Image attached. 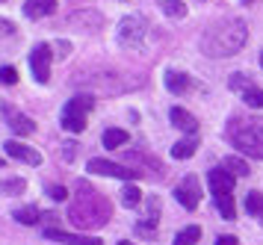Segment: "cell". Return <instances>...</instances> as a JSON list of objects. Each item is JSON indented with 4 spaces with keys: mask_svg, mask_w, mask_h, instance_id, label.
Segmentation results:
<instances>
[{
    "mask_svg": "<svg viewBox=\"0 0 263 245\" xmlns=\"http://www.w3.org/2000/svg\"><path fill=\"white\" fill-rule=\"evenodd\" d=\"M249 42V27L242 18H222L207 27L201 35V53L210 59H228L239 53L242 45Z\"/></svg>",
    "mask_w": 263,
    "mask_h": 245,
    "instance_id": "6da1fadb",
    "label": "cell"
},
{
    "mask_svg": "<svg viewBox=\"0 0 263 245\" xmlns=\"http://www.w3.org/2000/svg\"><path fill=\"white\" fill-rule=\"evenodd\" d=\"M109 216H112V207H109V201L95 192V189L89 186L86 180L77 183V198L74 204L68 207V219H71L77 228H104L109 222Z\"/></svg>",
    "mask_w": 263,
    "mask_h": 245,
    "instance_id": "7a4b0ae2",
    "label": "cell"
},
{
    "mask_svg": "<svg viewBox=\"0 0 263 245\" xmlns=\"http://www.w3.org/2000/svg\"><path fill=\"white\" fill-rule=\"evenodd\" d=\"M228 142L251 160H263V121L234 118L228 124Z\"/></svg>",
    "mask_w": 263,
    "mask_h": 245,
    "instance_id": "3957f363",
    "label": "cell"
},
{
    "mask_svg": "<svg viewBox=\"0 0 263 245\" xmlns=\"http://www.w3.org/2000/svg\"><path fill=\"white\" fill-rule=\"evenodd\" d=\"M92 106H95V98H92V95H74L71 101L65 104V109H62V130H68V133H83L86 116L92 112Z\"/></svg>",
    "mask_w": 263,
    "mask_h": 245,
    "instance_id": "277c9868",
    "label": "cell"
},
{
    "mask_svg": "<svg viewBox=\"0 0 263 245\" xmlns=\"http://www.w3.org/2000/svg\"><path fill=\"white\" fill-rule=\"evenodd\" d=\"M86 172H89V175H104V177H121V180H133V177H142L139 172H133V168H127V165L112 163V160H98V157L86 163Z\"/></svg>",
    "mask_w": 263,
    "mask_h": 245,
    "instance_id": "5b68a950",
    "label": "cell"
},
{
    "mask_svg": "<svg viewBox=\"0 0 263 245\" xmlns=\"http://www.w3.org/2000/svg\"><path fill=\"white\" fill-rule=\"evenodd\" d=\"M119 42L124 47H139L145 42V21L136 15H127L119 21Z\"/></svg>",
    "mask_w": 263,
    "mask_h": 245,
    "instance_id": "8992f818",
    "label": "cell"
},
{
    "mask_svg": "<svg viewBox=\"0 0 263 245\" xmlns=\"http://www.w3.org/2000/svg\"><path fill=\"white\" fill-rule=\"evenodd\" d=\"M175 198H178V204L183 207V210H195L198 201H201V183H198L192 175H186L178 186H175Z\"/></svg>",
    "mask_w": 263,
    "mask_h": 245,
    "instance_id": "52a82bcc",
    "label": "cell"
},
{
    "mask_svg": "<svg viewBox=\"0 0 263 245\" xmlns=\"http://www.w3.org/2000/svg\"><path fill=\"white\" fill-rule=\"evenodd\" d=\"M30 71L36 83H50V45H36L33 53H30Z\"/></svg>",
    "mask_w": 263,
    "mask_h": 245,
    "instance_id": "ba28073f",
    "label": "cell"
},
{
    "mask_svg": "<svg viewBox=\"0 0 263 245\" xmlns=\"http://www.w3.org/2000/svg\"><path fill=\"white\" fill-rule=\"evenodd\" d=\"M3 151L9 154L12 160H18V163H27V165H39V163H42V154H39L36 148L24 145V142H18V139L3 142Z\"/></svg>",
    "mask_w": 263,
    "mask_h": 245,
    "instance_id": "9c48e42d",
    "label": "cell"
},
{
    "mask_svg": "<svg viewBox=\"0 0 263 245\" xmlns=\"http://www.w3.org/2000/svg\"><path fill=\"white\" fill-rule=\"evenodd\" d=\"M207 183L213 189V195H231V189L237 186V177L222 165V168H210L207 172Z\"/></svg>",
    "mask_w": 263,
    "mask_h": 245,
    "instance_id": "30bf717a",
    "label": "cell"
},
{
    "mask_svg": "<svg viewBox=\"0 0 263 245\" xmlns=\"http://www.w3.org/2000/svg\"><path fill=\"white\" fill-rule=\"evenodd\" d=\"M45 239L50 242H62V245H101V239L86 234H68V231H57V228H48L45 231Z\"/></svg>",
    "mask_w": 263,
    "mask_h": 245,
    "instance_id": "8fae6325",
    "label": "cell"
},
{
    "mask_svg": "<svg viewBox=\"0 0 263 245\" xmlns=\"http://www.w3.org/2000/svg\"><path fill=\"white\" fill-rule=\"evenodd\" d=\"M168 118H172V124L178 130H183V133H195V127H198V121H195V116L192 112H186V109H180V106H172L168 109Z\"/></svg>",
    "mask_w": 263,
    "mask_h": 245,
    "instance_id": "7c38bea8",
    "label": "cell"
},
{
    "mask_svg": "<svg viewBox=\"0 0 263 245\" xmlns=\"http://www.w3.org/2000/svg\"><path fill=\"white\" fill-rule=\"evenodd\" d=\"M53 9H57V0H24V15L27 18H33V21L50 15Z\"/></svg>",
    "mask_w": 263,
    "mask_h": 245,
    "instance_id": "4fadbf2b",
    "label": "cell"
},
{
    "mask_svg": "<svg viewBox=\"0 0 263 245\" xmlns=\"http://www.w3.org/2000/svg\"><path fill=\"white\" fill-rule=\"evenodd\" d=\"M192 86V80L183 74V71H166V89L172 95H183Z\"/></svg>",
    "mask_w": 263,
    "mask_h": 245,
    "instance_id": "5bb4252c",
    "label": "cell"
},
{
    "mask_svg": "<svg viewBox=\"0 0 263 245\" xmlns=\"http://www.w3.org/2000/svg\"><path fill=\"white\" fill-rule=\"evenodd\" d=\"M195 151H198V139H195V133L172 145V157H175V160H190Z\"/></svg>",
    "mask_w": 263,
    "mask_h": 245,
    "instance_id": "9a60e30c",
    "label": "cell"
},
{
    "mask_svg": "<svg viewBox=\"0 0 263 245\" xmlns=\"http://www.w3.org/2000/svg\"><path fill=\"white\" fill-rule=\"evenodd\" d=\"M6 118H9V127H12L15 133H33V130H36V121L27 118V116H21V112L6 109Z\"/></svg>",
    "mask_w": 263,
    "mask_h": 245,
    "instance_id": "2e32d148",
    "label": "cell"
},
{
    "mask_svg": "<svg viewBox=\"0 0 263 245\" xmlns=\"http://www.w3.org/2000/svg\"><path fill=\"white\" fill-rule=\"evenodd\" d=\"M127 142V133L121 127H109V130H104V148L107 151H116V148H121Z\"/></svg>",
    "mask_w": 263,
    "mask_h": 245,
    "instance_id": "e0dca14e",
    "label": "cell"
},
{
    "mask_svg": "<svg viewBox=\"0 0 263 245\" xmlns=\"http://www.w3.org/2000/svg\"><path fill=\"white\" fill-rule=\"evenodd\" d=\"M201 239V228L198 224H190V228H183L175 239H172V245H195Z\"/></svg>",
    "mask_w": 263,
    "mask_h": 245,
    "instance_id": "ac0fdd59",
    "label": "cell"
},
{
    "mask_svg": "<svg viewBox=\"0 0 263 245\" xmlns=\"http://www.w3.org/2000/svg\"><path fill=\"white\" fill-rule=\"evenodd\" d=\"M39 219H42V213H39V207H21V210H15V222L27 224V228H33V224H39Z\"/></svg>",
    "mask_w": 263,
    "mask_h": 245,
    "instance_id": "d6986e66",
    "label": "cell"
},
{
    "mask_svg": "<svg viewBox=\"0 0 263 245\" xmlns=\"http://www.w3.org/2000/svg\"><path fill=\"white\" fill-rule=\"evenodd\" d=\"M225 168H228V172H231L234 177H246V175H251V172H249V163H246L242 157H228V160H225Z\"/></svg>",
    "mask_w": 263,
    "mask_h": 245,
    "instance_id": "ffe728a7",
    "label": "cell"
},
{
    "mask_svg": "<svg viewBox=\"0 0 263 245\" xmlns=\"http://www.w3.org/2000/svg\"><path fill=\"white\" fill-rule=\"evenodd\" d=\"M242 101L251 106V109H263V92L257 86H249V89H242Z\"/></svg>",
    "mask_w": 263,
    "mask_h": 245,
    "instance_id": "44dd1931",
    "label": "cell"
},
{
    "mask_svg": "<svg viewBox=\"0 0 263 245\" xmlns=\"http://www.w3.org/2000/svg\"><path fill=\"white\" fill-rule=\"evenodd\" d=\"M216 207L222 213V219H234L237 216V207H234V198L231 195H216Z\"/></svg>",
    "mask_w": 263,
    "mask_h": 245,
    "instance_id": "7402d4cb",
    "label": "cell"
},
{
    "mask_svg": "<svg viewBox=\"0 0 263 245\" xmlns=\"http://www.w3.org/2000/svg\"><path fill=\"white\" fill-rule=\"evenodd\" d=\"M246 213L263 216V192H249V195H246Z\"/></svg>",
    "mask_w": 263,
    "mask_h": 245,
    "instance_id": "603a6c76",
    "label": "cell"
},
{
    "mask_svg": "<svg viewBox=\"0 0 263 245\" xmlns=\"http://www.w3.org/2000/svg\"><path fill=\"white\" fill-rule=\"evenodd\" d=\"M163 12H166L168 18H186V6L180 0H166L163 3Z\"/></svg>",
    "mask_w": 263,
    "mask_h": 245,
    "instance_id": "cb8c5ba5",
    "label": "cell"
},
{
    "mask_svg": "<svg viewBox=\"0 0 263 245\" xmlns=\"http://www.w3.org/2000/svg\"><path fill=\"white\" fill-rule=\"evenodd\" d=\"M0 189H3V192H9V195H21V192L27 189V183L21 180V177H12V180H3Z\"/></svg>",
    "mask_w": 263,
    "mask_h": 245,
    "instance_id": "d4e9b609",
    "label": "cell"
},
{
    "mask_svg": "<svg viewBox=\"0 0 263 245\" xmlns=\"http://www.w3.org/2000/svg\"><path fill=\"white\" fill-rule=\"evenodd\" d=\"M139 198H142V192L136 186H124V192H121V204H124V207H136Z\"/></svg>",
    "mask_w": 263,
    "mask_h": 245,
    "instance_id": "484cf974",
    "label": "cell"
},
{
    "mask_svg": "<svg viewBox=\"0 0 263 245\" xmlns=\"http://www.w3.org/2000/svg\"><path fill=\"white\" fill-rule=\"evenodd\" d=\"M0 83L15 86V83H18V71H15L12 65H3V68H0Z\"/></svg>",
    "mask_w": 263,
    "mask_h": 245,
    "instance_id": "4316f807",
    "label": "cell"
},
{
    "mask_svg": "<svg viewBox=\"0 0 263 245\" xmlns=\"http://www.w3.org/2000/svg\"><path fill=\"white\" fill-rule=\"evenodd\" d=\"M228 86H231L234 92H242V89H249L251 83H249V77H246V74H234V77H231V83H228Z\"/></svg>",
    "mask_w": 263,
    "mask_h": 245,
    "instance_id": "83f0119b",
    "label": "cell"
},
{
    "mask_svg": "<svg viewBox=\"0 0 263 245\" xmlns=\"http://www.w3.org/2000/svg\"><path fill=\"white\" fill-rule=\"evenodd\" d=\"M48 195L53 201H65V198H68V189H65V186H48Z\"/></svg>",
    "mask_w": 263,
    "mask_h": 245,
    "instance_id": "f1b7e54d",
    "label": "cell"
},
{
    "mask_svg": "<svg viewBox=\"0 0 263 245\" xmlns=\"http://www.w3.org/2000/svg\"><path fill=\"white\" fill-rule=\"evenodd\" d=\"M15 33V24L6 21V18H0V35H12Z\"/></svg>",
    "mask_w": 263,
    "mask_h": 245,
    "instance_id": "f546056e",
    "label": "cell"
},
{
    "mask_svg": "<svg viewBox=\"0 0 263 245\" xmlns=\"http://www.w3.org/2000/svg\"><path fill=\"white\" fill-rule=\"evenodd\" d=\"M216 245H239V239H237V236H219V239H216Z\"/></svg>",
    "mask_w": 263,
    "mask_h": 245,
    "instance_id": "4dcf8cb0",
    "label": "cell"
},
{
    "mask_svg": "<svg viewBox=\"0 0 263 245\" xmlns=\"http://www.w3.org/2000/svg\"><path fill=\"white\" fill-rule=\"evenodd\" d=\"M260 68H263V53H260Z\"/></svg>",
    "mask_w": 263,
    "mask_h": 245,
    "instance_id": "1f68e13d",
    "label": "cell"
},
{
    "mask_svg": "<svg viewBox=\"0 0 263 245\" xmlns=\"http://www.w3.org/2000/svg\"><path fill=\"white\" fill-rule=\"evenodd\" d=\"M119 245H133V242H119Z\"/></svg>",
    "mask_w": 263,
    "mask_h": 245,
    "instance_id": "d6a6232c",
    "label": "cell"
},
{
    "mask_svg": "<svg viewBox=\"0 0 263 245\" xmlns=\"http://www.w3.org/2000/svg\"><path fill=\"white\" fill-rule=\"evenodd\" d=\"M242 3H254V0H242Z\"/></svg>",
    "mask_w": 263,
    "mask_h": 245,
    "instance_id": "836d02e7",
    "label": "cell"
}]
</instances>
